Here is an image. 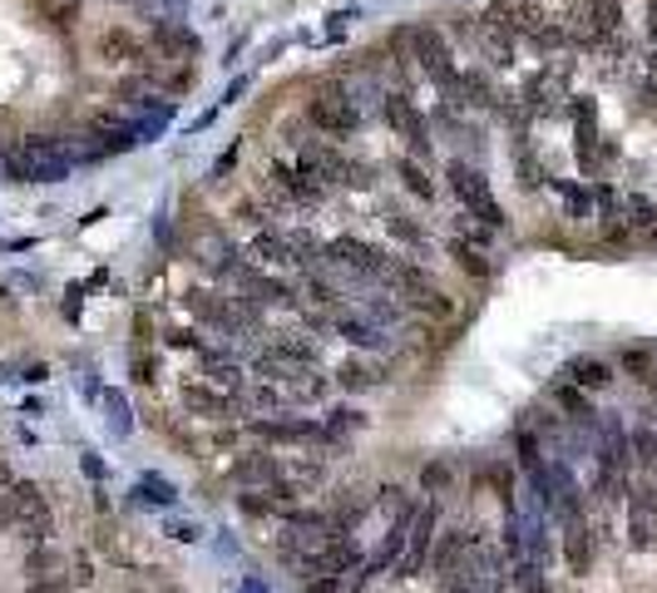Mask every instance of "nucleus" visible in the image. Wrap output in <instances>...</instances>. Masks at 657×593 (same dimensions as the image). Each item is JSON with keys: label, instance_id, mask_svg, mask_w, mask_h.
<instances>
[{"label": "nucleus", "instance_id": "obj_48", "mask_svg": "<svg viewBox=\"0 0 657 593\" xmlns=\"http://www.w3.org/2000/svg\"><path fill=\"white\" fill-rule=\"evenodd\" d=\"M79 307H85V287H70V292H65V307H60V312H65L70 322H79Z\"/></svg>", "mask_w": 657, "mask_h": 593}, {"label": "nucleus", "instance_id": "obj_28", "mask_svg": "<svg viewBox=\"0 0 657 593\" xmlns=\"http://www.w3.org/2000/svg\"><path fill=\"white\" fill-rule=\"evenodd\" d=\"M445 188H450V198L455 203H464V198H474L480 188H489V169L485 163H474V159H464V153H455L450 163H445Z\"/></svg>", "mask_w": 657, "mask_h": 593}, {"label": "nucleus", "instance_id": "obj_43", "mask_svg": "<svg viewBox=\"0 0 657 593\" xmlns=\"http://www.w3.org/2000/svg\"><path fill=\"white\" fill-rule=\"evenodd\" d=\"M237 163H243V144H227V149L223 153H218V159H213V169H208V184H227V173H237Z\"/></svg>", "mask_w": 657, "mask_h": 593}, {"label": "nucleus", "instance_id": "obj_14", "mask_svg": "<svg viewBox=\"0 0 657 593\" xmlns=\"http://www.w3.org/2000/svg\"><path fill=\"white\" fill-rule=\"evenodd\" d=\"M598 529H593V519H573V524H559V564L573 573V579H583V573H593V564H598Z\"/></svg>", "mask_w": 657, "mask_h": 593}, {"label": "nucleus", "instance_id": "obj_47", "mask_svg": "<svg viewBox=\"0 0 657 593\" xmlns=\"http://www.w3.org/2000/svg\"><path fill=\"white\" fill-rule=\"evenodd\" d=\"M302 593H346V573H322V579H302Z\"/></svg>", "mask_w": 657, "mask_h": 593}, {"label": "nucleus", "instance_id": "obj_54", "mask_svg": "<svg viewBox=\"0 0 657 593\" xmlns=\"http://www.w3.org/2000/svg\"><path fill=\"white\" fill-rule=\"evenodd\" d=\"M653 65H657V54H653Z\"/></svg>", "mask_w": 657, "mask_h": 593}, {"label": "nucleus", "instance_id": "obj_4", "mask_svg": "<svg viewBox=\"0 0 657 593\" xmlns=\"http://www.w3.org/2000/svg\"><path fill=\"white\" fill-rule=\"evenodd\" d=\"M381 124L391 129V139H400V153L421 163H435V129H431V109H421V99L410 95V89H386L376 104Z\"/></svg>", "mask_w": 657, "mask_h": 593}, {"label": "nucleus", "instance_id": "obj_29", "mask_svg": "<svg viewBox=\"0 0 657 593\" xmlns=\"http://www.w3.org/2000/svg\"><path fill=\"white\" fill-rule=\"evenodd\" d=\"M287 480L312 499V490H322L332 480V465H326V455H312V445H307L302 455H287Z\"/></svg>", "mask_w": 657, "mask_h": 593}, {"label": "nucleus", "instance_id": "obj_50", "mask_svg": "<svg viewBox=\"0 0 657 593\" xmlns=\"http://www.w3.org/2000/svg\"><path fill=\"white\" fill-rule=\"evenodd\" d=\"M346 21H356V11H336L332 25H326V35H332V40H342V35H346Z\"/></svg>", "mask_w": 657, "mask_h": 593}, {"label": "nucleus", "instance_id": "obj_53", "mask_svg": "<svg viewBox=\"0 0 657 593\" xmlns=\"http://www.w3.org/2000/svg\"><path fill=\"white\" fill-rule=\"evenodd\" d=\"M647 30H653V40H657V0H647Z\"/></svg>", "mask_w": 657, "mask_h": 593}, {"label": "nucleus", "instance_id": "obj_23", "mask_svg": "<svg viewBox=\"0 0 657 593\" xmlns=\"http://www.w3.org/2000/svg\"><path fill=\"white\" fill-rule=\"evenodd\" d=\"M248 258L258 262V268H282L292 272V262H297V248H292V233L277 223L258 227V233H248Z\"/></svg>", "mask_w": 657, "mask_h": 593}, {"label": "nucleus", "instance_id": "obj_9", "mask_svg": "<svg viewBox=\"0 0 657 593\" xmlns=\"http://www.w3.org/2000/svg\"><path fill=\"white\" fill-rule=\"evenodd\" d=\"M95 54L104 60V65H119V70H159V54H153V40L139 30H129V25H104V30L95 35Z\"/></svg>", "mask_w": 657, "mask_h": 593}, {"label": "nucleus", "instance_id": "obj_44", "mask_svg": "<svg viewBox=\"0 0 657 593\" xmlns=\"http://www.w3.org/2000/svg\"><path fill=\"white\" fill-rule=\"evenodd\" d=\"M95 559H89V549H79V554H70V583L75 589H95Z\"/></svg>", "mask_w": 657, "mask_h": 593}, {"label": "nucleus", "instance_id": "obj_49", "mask_svg": "<svg viewBox=\"0 0 657 593\" xmlns=\"http://www.w3.org/2000/svg\"><path fill=\"white\" fill-rule=\"evenodd\" d=\"M79 465H85V474H89V480H104V460H99L95 450H85V455H79Z\"/></svg>", "mask_w": 657, "mask_h": 593}, {"label": "nucleus", "instance_id": "obj_37", "mask_svg": "<svg viewBox=\"0 0 657 593\" xmlns=\"http://www.w3.org/2000/svg\"><path fill=\"white\" fill-rule=\"evenodd\" d=\"M104 425H109V435H114V441H129V435H134L129 400H124V391H114V386L104 391Z\"/></svg>", "mask_w": 657, "mask_h": 593}, {"label": "nucleus", "instance_id": "obj_52", "mask_svg": "<svg viewBox=\"0 0 657 593\" xmlns=\"http://www.w3.org/2000/svg\"><path fill=\"white\" fill-rule=\"evenodd\" d=\"M243 89H248V79H233V85H227V95H223V104H233V99L243 95Z\"/></svg>", "mask_w": 657, "mask_h": 593}, {"label": "nucleus", "instance_id": "obj_36", "mask_svg": "<svg viewBox=\"0 0 657 593\" xmlns=\"http://www.w3.org/2000/svg\"><path fill=\"white\" fill-rule=\"evenodd\" d=\"M515 173H519V188L524 194H540L544 184H549V169H544V159L529 144H519V153H515Z\"/></svg>", "mask_w": 657, "mask_h": 593}, {"label": "nucleus", "instance_id": "obj_40", "mask_svg": "<svg viewBox=\"0 0 657 593\" xmlns=\"http://www.w3.org/2000/svg\"><path fill=\"white\" fill-rule=\"evenodd\" d=\"M129 376H134V386H144V391H159L163 386V367H159V356H153L149 346H134Z\"/></svg>", "mask_w": 657, "mask_h": 593}, {"label": "nucleus", "instance_id": "obj_5", "mask_svg": "<svg viewBox=\"0 0 657 593\" xmlns=\"http://www.w3.org/2000/svg\"><path fill=\"white\" fill-rule=\"evenodd\" d=\"M441 529H445V499L425 495L421 515H416V524H410V544H406V554H400V564L391 569V579H396V583L425 579V573H431V544H435Z\"/></svg>", "mask_w": 657, "mask_h": 593}, {"label": "nucleus", "instance_id": "obj_46", "mask_svg": "<svg viewBox=\"0 0 657 593\" xmlns=\"http://www.w3.org/2000/svg\"><path fill=\"white\" fill-rule=\"evenodd\" d=\"M163 534H169V540H178V544H198V540H203V529L188 524V519H169V524H163Z\"/></svg>", "mask_w": 657, "mask_h": 593}, {"label": "nucleus", "instance_id": "obj_24", "mask_svg": "<svg viewBox=\"0 0 657 593\" xmlns=\"http://www.w3.org/2000/svg\"><path fill=\"white\" fill-rule=\"evenodd\" d=\"M470 540H474V519H470V524H445L441 534H435V544H431V573H435V579H445V573L464 559Z\"/></svg>", "mask_w": 657, "mask_h": 593}, {"label": "nucleus", "instance_id": "obj_45", "mask_svg": "<svg viewBox=\"0 0 657 593\" xmlns=\"http://www.w3.org/2000/svg\"><path fill=\"white\" fill-rule=\"evenodd\" d=\"M25 593H75L70 573H54V579H25Z\"/></svg>", "mask_w": 657, "mask_h": 593}, {"label": "nucleus", "instance_id": "obj_15", "mask_svg": "<svg viewBox=\"0 0 657 593\" xmlns=\"http://www.w3.org/2000/svg\"><path fill=\"white\" fill-rule=\"evenodd\" d=\"M544 400H549L569 425H579V431H588V435H598V425H604V416H598V406H593L588 391H579L573 381H563V376H554L549 386H544Z\"/></svg>", "mask_w": 657, "mask_h": 593}, {"label": "nucleus", "instance_id": "obj_33", "mask_svg": "<svg viewBox=\"0 0 657 593\" xmlns=\"http://www.w3.org/2000/svg\"><path fill=\"white\" fill-rule=\"evenodd\" d=\"M460 213L470 218V223H480V227H489V233H509V213H505V203L495 198V188H480L474 198H464L460 203Z\"/></svg>", "mask_w": 657, "mask_h": 593}, {"label": "nucleus", "instance_id": "obj_30", "mask_svg": "<svg viewBox=\"0 0 657 593\" xmlns=\"http://www.w3.org/2000/svg\"><path fill=\"white\" fill-rule=\"evenodd\" d=\"M613 367H618V376H628V381H637V386H647V381L657 376V346H647V342L618 346Z\"/></svg>", "mask_w": 657, "mask_h": 593}, {"label": "nucleus", "instance_id": "obj_32", "mask_svg": "<svg viewBox=\"0 0 657 593\" xmlns=\"http://www.w3.org/2000/svg\"><path fill=\"white\" fill-rule=\"evenodd\" d=\"M21 573L25 579H54V573H70V554L54 549V544H25Z\"/></svg>", "mask_w": 657, "mask_h": 593}, {"label": "nucleus", "instance_id": "obj_10", "mask_svg": "<svg viewBox=\"0 0 657 593\" xmlns=\"http://www.w3.org/2000/svg\"><path fill=\"white\" fill-rule=\"evenodd\" d=\"M332 342L351 346V351H361V356H391L400 346V336L386 332L381 322H371L361 307H346V312L332 317Z\"/></svg>", "mask_w": 657, "mask_h": 593}, {"label": "nucleus", "instance_id": "obj_20", "mask_svg": "<svg viewBox=\"0 0 657 593\" xmlns=\"http://www.w3.org/2000/svg\"><path fill=\"white\" fill-rule=\"evenodd\" d=\"M391 173H396V184L406 198H416V203H425V208L441 203V178H435L431 163L410 159V153H396V159H391Z\"/></svg>", "mask_w": 657, "mask_h": 593}, {"label": "nucleus", "instance_id": "obj_39", "mask_svg": "<svg viewBox=\"0 0 657 593\" xmlns=\"http://www.w3.org/2000/svg\"><path fill=\"white\" fill-rule=\"evenodd\" d=\"M153 85H159V95H188V89H198V65L188 60V65H159L153 70Z\"/></svg>", "mask_w": 657, "mask_h": 593}, {"label": "nucleus", "instance_id": "obj_21", "mask_svg": "<svg viewBox=\"0 0 657 593\" xmlns=\"http://www.w3.org/2000/svg\"><path fill=\"white\" fill-rule=\"evenodd\" d=\"M559 376L563 381H573L579 391H588V396H604V391H613V381H618V367L608 361V356H593V351H583V356H569L559 367Z\"/></svg>", "mask_w": 657, "mask_h": 593}, {"label": "nucleus", "instance_id": "obj_34", "mask_svg": "<svg viewBox=\"0 0 657 593\" xmlns=\"http://www.w3.org/2000/svg\"><path fill=\"white\" fill-rule=\"evenodd\" d=\"M549 188L563 198V218H573V223H588V218H598V203H593V184H573V178H549Z\"/></svg>", "mask_w": 657, "mask_h": 593}, {"label": "nucleus", "instance_id": "obj_6", "mask_svg": "<svg viewBox=\"0 0 657 593\" xmlns=\"http://www.w3.org/2000/svg\"><path fill=\"white\" fill-rule=\"evenodd\" d=\"M243 431L258 445H268V450H307V445H322V416H287V410L248 416Z\"/></svg>", "mask_w": 657, "mask_h": 593}, {"label": "nucleus", "instance_id": "obj_19", "mask_svg": "<svg viewBox=\"0 0 657 593\" xmlns=\"http://www.w3.org/2000/svg\"><path fill=\"white\" fill-rule=\"evenodd\" d=\"M332 386L342 391V396H371V391L391 386V367H376V361H367V356L356 351V356H346V361H336Z\"/></svg>", "mask_w": 657, "mask_h": 593}, {"label": "nucleus", "instance_id": "obj_25", "mask_svg": "<svg viewBox=\"0 0 657 593\" xmlns=\"http://www.w3.org/2000/svg\"><path fill=\"white\" fill-rule=\"evenodd\" d=\"M406 307H410V317H425V322H435V326H455V322H464V307L455 302V297L441 287V282H431L425 292H416V297H410Z\"/></svg>", "mask_w": 657, "mask_h": 593}, {"label": "nucleus", "instance_id": "obj_11", "mask_svg": "<svg viewBox=\"0 0 657 593\" xmlns=\"http://www.w3.org/2000/svg\"><path fill=\"white\" fill-rule=\"evenodd\" d=\"M227 480L237 490H262L272 480H287V455L282 450H268V445H248V450H237L227 460Z\"/></svg>", "mask_w": 657, "mask_h": 593}, {"label": "nucleus", "instance_id": "obj_17", "mask_svg": "<svg viewBox=\"0 0 657 593\" xmlns=\"http://www.w3.org/2000/svg\"><path fill=\"white\" fill-rule=\"evenodd\" d=\"M297 292H302V302L312 307V312H326V317H336V312L351 307V292L336 282V272L326 268V262L312 268V272H302V277H297Z\"/></svg>", "mask_w": 657, "mask_h": 593}, {"label": "nucleus", "instance_id": "obj_31", "mask_svg": "<svg viewBox=\"0 0 657 593\" xmlns=\"http://www.w3.org/2000/svg\"><path fill=\"white\" fill-rule=\"evenodd\" d=\"M455 480H460V465H455L450 455H431V460L416 470V490H421V495H435V499L450 495Z\"/></svg>", "mask_w": 657, "mask_h": 593}, {"label": "nucleus", "instance_id": "obj_42", "mask_svg": "<svg viewBox=\"0 0 657 593\" xmlns=\"http://www.w3.org/2000/svg\"><path fill=\"white\" fill-rule=\"evenodd\" d=\"M163 346H169V351H198V356H203L213 342L198 336V326H173V332H163Z\"/></svg>", "mask_w": 657, "mask_h": 593}, {"label": "nucleus", "instance_id": "obj_2", "mask_svg": "<svg viewBox=\"0 0 657 593\" xmlns=\"http://www.w3.org/2000/svg\"><path fill=\"white\" fill-rule=\"evenodd\" d=\"M410 50H416V70L421 79H431V89L445 99V104L460 109V50L450 45L441 21H410Z\"/></svg>", "mask_w": 657, "mask_h": 593}, {"label": "nucleus", "instance_id": "obj_18", "mask_svg": "<svg viewBox=\"0 0 657 593\" xmlns=\"http://www.w3.org/2000/svg\"><path fill=\"white\" fill-rule=\"evenodd\" d=\"M322 505L332 519V534H361V524L371 519V495L361 485H336Z\"/></svg>", "mask_w": 657, "mask_h": 593}, {"label": "nucleus", "instance_id": "obj_22", "mask_svg": "<svg viewBox=\"0 0 657 593\" xmlns=\"http://www.w3.org/2000/svg\"><path fill=\"white\" fill-rule=\"evenodd\" d=\"M262 356H272V361L287 371L322 367V342H312V336H302V332H272L268 342H262Z\"/></svg>", "mask_w": 657, "mask_h": 593}, {"label": "nucleus", "instance_id": "obj_16", "mask_svg": "<svg viewBox=\"0 0 657 593\" xmlns=\"http://www.w3.org/2000/svg\"><path fill=\"white\" fill-rule=\"evenodd\" d=\"M149 40H153V54H159V65H188V60H198V54H203V40H198V35L188 30V25L163 21V15H153Z\"/></svg>", "mask_w": 657, "mask_h": 593}, {"label": "nucleus", "instance_id": "obj_3", "mask_svg": "<svg viewBox=\"0 0 657 593\" xmlns=\"http://www.w3.org/2000/svg\"><path fill=\"white\" fill-rule=\"evenodd\" d=\"M322 262L336 272V277H351L356 287H386V272L396 262V252L386 243H367V237H351V233H336L322 243Z\"/></svg>", "mask_w": 657, "mask_h": 593}, {"label": "nucleus", "instance_id": "obj_7", "mask_svg": "<svg viewBox=\"0 0 657 593\" xmlns=\"http://www.w3.org/2000/svg\"><path fill=\"white\" fill-rule=\"evenodd\" d=\"M178 406H184L188 416H198V421H233V425H243L252 416L248 400L233 396V391H218L213 381H203V376H188L184 386H178Z\"/></svg>", "mask_w": 657, "mask_h": 593}, {"label": "nucleus", "instance_id": "obj_1", "mask_svg": "<svg viewBox=\"0 0 657 593\" xmlns=\"http://www.w3.org/2000/svg\"><path fill=\"white\" fill-rule=\"evenodd\" d=\"M302 119L312 124V134H322V139L351 144L356 134L367 129V104H361V95H356L351 79L336 75V70H326V75H317L312 85H307Z\"/></svg>", "mask_w": 657, "mask_h": 593}, {"label": "nucleus", "instance_id": "obj_27", "mask_svg": "<svg viewBox=\"0 0 657 593\" xmlns=\"http://www.w3.org/2000/svg\"><path fill=\"white\" fill-rule=\"evenodd\" d=\"M371 425L367 410H356V406H326L322 416V450H336V445L356 441V435Z\"/></svg>", "mask_w": 657, "mask_h": 593}, {"label": "nucleus", "instance_id": "obj_8", "mask_svg": "<svg viewBox=\"0 0 657 593\" xmlns=\"http://www.w3.org/2000/svg\"><path fill=\"white\" fill-rule=\"evenodd\" d=\"M178 307L194 317V326H208V332H223V336H243V332H237L233 292H227V287H213V282H194V287L178 292Z\"/></svg>", "mask_w": 657, "mask_h": 593}, {"label": "nucleus", "instance_id": "obj_35", "mask_svg": "<svg viewBox=\"0 0 657 593\" xmlns=\"http://www.w3.org/2000/svg\"><path fill=\"white\" fill-rule=\"evenodd\" d=\"M628 445H633V470L643 474V480H657V431L653 425H633L628 431Z\"/></svg>", "mask_w": 657, "mask_h": 593}, {"label": "nucleus", "instance_id": "obj_51", "mask_svg": "<svg viewBox=\"0 0 657 593\" xmlns=\"http://www.w3.org/2000/svg\"><path fill=\"white\" fill-rule=\"evenodd\" d=\"M643 109L657 119V79H647V85H643Z\"/></svg>", "mask_w": 657, "mask_h": 593}, {"label": "nucleus", "instance_id": "obj_38", "mask_svg": "<svg viewBox=\"0 0 657 593\" xmlns=\"http://www.w3.org/2000/svg\"><path fill=\"white\" fill-rule=\"evenodd\" d=\"M509 589L515 593H554V583H549V569H544V564L519 559L515 569H509Z\"/></svg>", "mask_w": 657, "mask_h": 593}, {"label": "nucleus", "instance_id": "obj_13", "mask_svg": "<svg viewBox=\"0 0 657 593\" xmlns=\"http://www.w3.org/2000/svg\"><path fill=\"white\" fill-rule=\"evenodd\" d=\"M445 258H450V268L460 272L470 287H495L499 282V272H505V262L495 258V252H485V248H474V243H464V237H445Z\"/></svg>", "mask_w": 657, "mask_h": 593}, {"label": "nucleus", "instance_id": "obj_26", "mask_svg": "<svg viewBox=\"0 0 657 593\" xmlns=\"http://www.w3.org/2000/svg\"><path fill=\"white\" fill-rule=\"evenodd\" d=\"M381 227H386L391 243H400V248L416 252V258L431 248V227H425L416 213H406V208H381Z\"/></svg>", "mask_w": 657, "mask_h": 593}, {"label": "nucleus", "instance_id": "obj_12", "mask_svg": "<svg viewBox=\"0 0 657 593\" xmlns=\"http://www.w3.org/2000/svg\"><path fill=\"white\" fill-rule=\"evenodd\" d=\"M628 509V549H657V485L637 474L623 499Z\"/></svg>", "mask_w": 657, "mask_h": 593}, {"label": "nucleus", "instance_id": "obj_41", "mask_svg": "<svg viewBox=\"0 0 657 593\" xmlns=\"http://www.w3.org/2000/svg\"><path fill=\"white\" fill-rule=\"evenodd\" d=\"M134 495H139L144 505H159V509H173V505H178V490H173L169 480H163V474H144Z\"/></svg>", "mask_w": 657, "mask_h": 593}]
</instances>
